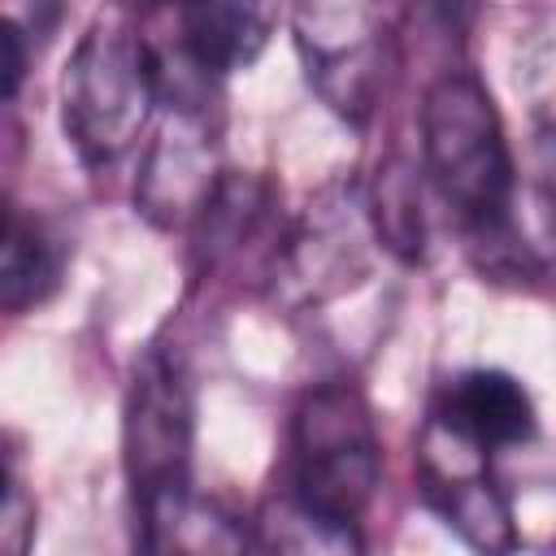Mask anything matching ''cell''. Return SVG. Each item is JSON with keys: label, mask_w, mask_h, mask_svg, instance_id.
Segmentation results:
<instances>
[{"label": "cell", "mask_w": 556, "mask_h": 556, "mask_svg": "<svg viewBox=\"0 0 556 556\" xmlns=\"http://www.w3.org/2000/svg\"><path fill=\"white\" fill-rule=\"evenodd\" d=\"M161 122L143 148L135 204L156 226H191L200 208L222 187L217 130L208 122V104H161Z\"/></svg>", "instance_id": "8"}, {"label": "cell", "mask_w": 556, "mask_h": 556, "mask_svg": "<svg viewBox=\"0 0 556 556\" xmlns=\"http://www.w3.org/2000/svg\"><path fill=\"white\" fill-rule=\"evenodd\" d=\"M35 539V500L26 495V486L17 482V473H9L4 486V508H0V543L4 556H26Z\"/></svg>", "instance_id": "16"}, {"label": "cell", "mask_w": 556, "mask_h": 556, "mask_svg": "<svg viewBox=\"0 0 556 556\" xmlns=\"http://www.w3.org/2000/svg\"><path fill=\"white\" fill-rule=\"evenodd\" d=\"M443 430H452L456 439H465L478 452H500V447H517L534 434V404L530 391L504 374V369H465L456 374L434 413H430Z\"/></svg>", "instance_id": "10"}, {"label": "cell", "mask_w": 556, "mask_h": 556, "mask_svg": "<svg viewBox=\"0 0 556 556\" xmlns=\"http://www.w3.org/2000/svg\"><path fill=\"white\" fill-rule=\"evenodd\" d=\"M378 478L382 443L365 395L352 382L313 387L291 417V495L356 526Z\"/></svg>", "instance_id": "3"}, {"label": "cell", "mask_w": 556, "mask_h": 556, "mask_svg": "<svg viewBox=\"0 0 556 556\" xmlns=\"http://www.w3.org/2000/svg\"><path fill=\"white\" fill-rule=\"evenodd\" d=\"M421 165L465 239L486 252L491 265L521 256L513 243V152L500 109L478 74L447 70L421 100Z\"/></svg>", "instance_id": "1"}, {"label": "cell", "mask_w": 556, "mask_h": 556, "mask_svg": "<svg viewBox=\"0 0 556 556\" xmlns=\"http://www.w3.org/2000/svg\"><path fill=\"white\" fill-rule=\"evenodd\" d=\"M248 556H361V534L287 491L248 521Z\"/></svg>", "instance_id": "12"}, {"label": "cell", "mask_w": 556, "mask_h": 556, "mask_svg": "<svg viewBox=\"0 0 556 556\" xmlns=\"http://www.w3.org/2000/svg\"><path fill=\"white\" fill-rule=\"evenodd\" d=\"M365 208H369V226L374 235L404 261H417L421 256V243H426V217H421V191H417V178L408 165H387L378 169V182L374 191L365 195Z\"/></svg>", "instance_id": "15"}, {"label": "cell", "mask_w": 556, "mask_h": 556, "mask_svg": "<svg viewBox=\"0 0 556 556\" xmlns=\"http://www.w3.org/2000/svg\"><path fill=\"white\" fill-rule=\"evenodd\" d=\"M156 109L161 87L143 26L122 13L96 17L61 74V126L78 161L91 169L122 161Z\"/></svg>", "instance_id": "2"}, {"label": "cell", "mask_w": 556, "mask_h": 556, "mask_svg": "<svg viewBox=\"0 0 556 556\" xmlns=\"http://www.w3.org/2000/svg\"><path fill=\"white\" fill-rule=\"evenodd\" d=\"M22 74H26V35L17 30L13 17H4L0 22V78H4V96L9 100L17 96Z\"/></svg>", "instance_id": "17"}, {"label": "cell", "mask_w": 556, "mask_h": 556, "mask_svg": "<svg viewBox=\"0 0 556 556\" xmlns=\"http://www.w3.org/2000/svg\"><path fill=\"white\" fill-rule=\"evenodd\" d=\"M61 282V248L39 226L26 222L17 208H9L4 226V265H0V300L9 313H22L30 304H43Z\"/></svg>", "instance_id": "14"}, {"label": "cell", "mask_w": 556, "mask_h": 556, "mask_svg": "<svg viewBox=\"0 0 556 556\" xmlns=\"http://www.w3.org/2000/svg\"><path fill=\"white\" fill-rule=\"evenodd\" d=\"M191 434H195V408L182 365L161 348L143 352L126 391V421H122V452L135 500L191 482Z\"/></svg>", "instance_id": "6"}, {"label": "cell", "mask_w": 556, "mask_h": 556, "mask_svg": "<svg viewBox=\"0 0 556 556\" xmlns=\"http://www.w3.org/2000/svg\"><path fill=\"white\" fill-rule=\"evenodd\" d=\"M539 174H543V191H547L552 222H556V130H547L539 139Z\"/></svg>", "instance_id": "18"}, {"label": "cell", "mask_w": 556, "mask_h": 556, "mask_svg": "<svg viewBox=\"0 0 556 556\" xmlns=\"http://www.w3.org/2000/svg\"><path fill=\"white\" fill-rule=\"evenodd\" d=\"M308 87L348 122H365L391 74V30L374 4L321 0L291 13Z\"/></svg>", "instance_id": "4"}, {"label": "cell", "mask_w": 556, "mask_h": 556, "mask_svg": "<svg viewBox=\"0 0 556 556\" xmlns=\"http://www.w3.org/2000/svg\"><path fill=\"white\" fill-rule=\"evenodd\" d=\"M369 208L356 187H326L304 217L278 239V252L269 261L274 291H282L295 304H321L352 282H361L369 261Z\"/></svg>", "instance_id": "5"}, {"label": "cell", "mask_w": 556, "mask_h": 556, "mask_svg": "<svg viewBox=\"0 0 556 556\" xmlns=\"http://www.w3.org/2000/svg\"><path fill=\"white\" fill-rule=\"evenodd\" d=\"M174 17V43L204 78L248 70L274 35L278 13L265 4H182Z\"/></svg>", "instance_id": "11"}, {"label": "cell", "mask_w": 556, "mask_h": 556, "mask_svg": "<svg viewBox=\"0 0 556 556\" xmlns=\"http://www.w3.org/2000/svg\"><path fill=\"white\" fill-rule=\"evenodd\" d=\"M265 217H269V187L252 174H226L213 200L191 222L200 261L217 265V261L239 256L265 230Z\"/></svg>", "instance_id": "13"}, {"label": "cell", "mask_w": 556, "mask_h": 556, "mask_svg": "<svg viewBox=\"0 0 556 556\" xmlns=\"http://www.w3.org/2000/svg\"><path fill=\"white\" fill-rule=\"evenodd\" d=\"M139 556H248V521L191 482L135 500Z\"/></svg>", "instance_id": "9"}, {"label": "cell", "mask_w": 556, "mask_h": 556, "mask_svg": "<svg viewBox=\"0 0 556 556\" xmlns=\"http://www.w3.org/2000/svg\"><path fill=\"white\" fill-rule=\"evenodd\" d=\"M417 478H421L426 504L447 521V530L460 534V543L473 556H513L517 552L513 508L486 469V452L469 447L465 439L443 430L434 417L421 434Z\"/></svg>", "instance_id": "7"}]
</instances>
